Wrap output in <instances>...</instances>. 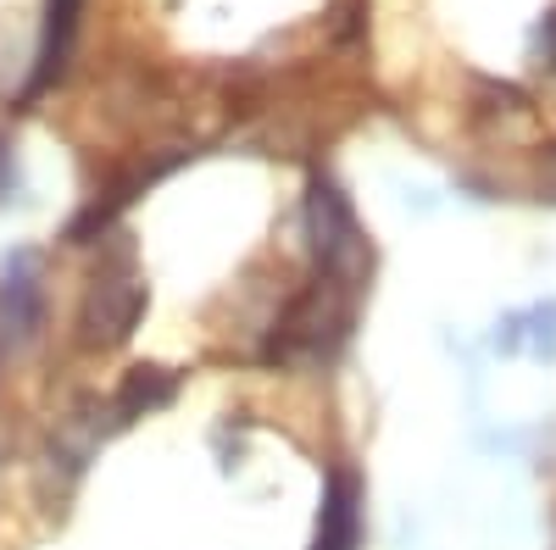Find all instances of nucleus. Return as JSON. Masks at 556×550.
Returning <instances> with one entry per match:
<instances>
[{"mask_svg":"<svg viewBox=\"0 0 556 550\" xmlns=\"http://www.w3.org/2000/svg\"><path fill=\"white\" fill-rule=\"evenodd\" d=\"M306 222H312V251L323 261V279L334 284H356L362 279V261H367V245H362V228L345 206V195L334 190V183H312L306 195Z\"/></svg>","mask_w":556,"mask_h":550,"instance_id":"obj_1","label":"nucleus"},{"mask_svg":"<svg viewBox=\"0 0 556 550\" xmlns=\"http://www.w3.org/2000/svg\"><path fill=\"white\" fill-rule=\"evenodd\" d=\"M139 311H146V284L139 272L128 267V251H117L112 261H101L96 284H89V300H84V340L89 345H117L134 334Z\"/></svg>","mask_w":556,"mask_h":550,"instance_id":"obj_2","label":"nucleus"},{"mask_svg":"<svg viewBox=\"0 0 556 550\" xmlns=\"http://www.w3.org/2000/svg\"><path fill=\"white\" fill-rule=\"evenodd\" d=\"M39 256L34 251H17L12 267H7V284H0V323H12V334H34L39 323Z\"/></svg>","mask_w":556,"mask_h":550,"instance_id":"obj_3","label":"nucleus"},{"mask_svg":"<svg viewBox=\"0 0 556 550\" xmlns=\"http://www.w3.org/2000/svg\"><path fill=\"white\" fill-rule=\"evenodd\" d=\"M362 539V507H356V484L334 473L329 495H323V523H317V550H356Z\"/></svg>","mask_w":556,"mask_h":550,"instance_id":"obj_4","label":"nucleus"},{"mask_svg":"<svg viewBox=\"0 0 556 550\" xmlns=\"http://www.w3.org/2000/svg\"><path fill=\"white\" fill-rule=\"evenodd\" d=\"M78 7H84V0H51V7H45V62H39L34 89H39V84H51V73L62 67L67 39H73V28H78Z\"/></svg>","mask_w":556,"mask_h":550,"instance_id":"obj_5","label":"nucleus"}]
</instances>
